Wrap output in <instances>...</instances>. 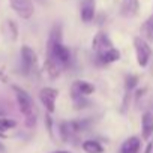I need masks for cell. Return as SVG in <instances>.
Returning a JSON list of instances; mask_svg holds the SVG:
<instances>
[{"label":"cell","instance_id":"1","mask_svg":"<svg viewBox=\"0 0 153 153\" xmlns=\"http://www.w3.org/2000/svg\"><path fill=\"white\" fill-rule=\"evenodd\" d=\"M62 35H63L62 26L54 24L47 41V54H45L44 69L53 80L60 76L62 71L71 65V50L63 44Z\"/></svg>","mask_w":153,"mask_h":153},{"label":"cell","instance_id":"2","mask_svg":"<svg viewBox=\"0 0 153 153\" xmlns=\"http://www.w3.org/2000/svg\"><path fill=\"white\" fill-rule=\"evenodd\" d=\"M92 50L99 65H110L120 60V51L113 45V41L105 32H98L92 39Z\"/></svg>","mask_w":153,"mask_h":153},{"label":"cell","instance_id":"3","mask_svg":"<svg viewBox=\"0 0 153 153\" xmlns=\"http://www.w3.org/2000/svg\"><path fill=\"white\" fill-rule=\"evenodd\" d=\"M12 90L15 93V99H17L18 108L23 113V116L26 117V125L29 128H33L36 125L38 113H36V107H35V102H33L32 96L24 89H21L18 86H12Z\"/></svg>","mask_w":153,"mask_h":153},{"label":"cell","instance_id":"4","mask_svg":"<svg viewBox=\"0 0 153 153\" xmlns=\"http://www.w3.org/2000/svg\"><path fill=\"white\" fill-rule=\"evenodd\" d=\"M95 92V86L89 81L84 80H78V81H74L71 86V98L74 101L75 108H84L87 105V96L92 95Z\"/></svg>","mask_w":153,"mask_h":153},{"label":"cell","instance_id":"5","mask_svg":"<svg viewBox=\"0 0 153 153\" xmlns=\"http://www.w3.org/2000/svg\"><path fill=\"white\" fill-rule=\"evenodd\" d=\"M134 48H135V57H137L138 66L146 68L152 59V48L149 42L143 36H137L134 38Z\"/></svg>","mask_w":153,"mask_h":153},{"label":"cell","instance_id":"6","mask_svg":"<svg viewBox=\"0 0 153 153\" xmlns=\"http://www.w3.org/2000/svg\"><path fill=\"white\" fill-rule=\"evenodd\" d=\"M20 54H21L23 72L26 75H32V74L38 72V56L33 51V48H30L29 45H23Z\"/></svg>","mask_w":153,"mask_h":153},{"label":"cell","instance_id":"7","mask_svg":"<svg viewBox=\"0 0 153 153\" xmlns=\"http://www.w3.org/2000/svg\"><path fill=\"white\" fill-rule=\"evenodd\" d=\"M9 3L11 8L15 11V14L23 20H29L35 12L33 0H9Z\"/></svg>","mask_w":153,"mask_h":153},{"label":"cell","instance_id":"8","mask_svg":"<svg viewBox=\"0 0 153 153\" xmlns=\"http://www.w3.org/2000/svg\"><path fill=\"white\" fill-rule=\"evenodd\" d=\"M59 98V90L53 89V87H44L39 92V99L42 102V105L45 107V110L53 114L56 111V101Z\"/></svg>","mask_w":153,"mask_h":153},{"label":"cell","instance_id":"9","mask_svg":"<svg viewBox=\"0 0 153 153\" xmlns=\"http://www.w3.org/2000/svg\"><path fill=\"white\" fill-rule=\"evenodd\" d=\"M96 14V3L95 0H81L80 5V17L84 23H90Z\"/></svg>","mask_w":153,"mask_h":153},{"label":"cell","instance_id":"10","mask_svg":"<svg viewBox=\"0 0 153 153\" xmlns=\"http://www.w3.org/2000/svg\"><path fill=\"white\" fill-rule=\"evenodd\" d=\"M140 11V0H122L120 5V14L126 18H132L138 15Z\"/></svg>","mask_w":153,"mask_h":153},{"label":"cell","instance_id":"11","mask_svg":"<svg viewBox=\"0 0 153 153\" xmlns=\"http://www.w3.org/2000/svg\"><path fill=\"white\" fill-rule=\"evenodd\" d=\"M141 131H143V138L149 140L153 135V113L146 111L141 117Z\"/></svg>","mask_w":153,"mask_h":153},{"label":"cell","instance_id":"12","mask_svg":"<svg viewBox=\"0 0 153 153\" xmlns=\"http://www.w3.org/2000/svg\"><path fill=\"white\" fill-rule=\"evenodd\" d=\"M141 149V141L138 137H129L128 140L123 141L120 147V153H140Z\"/></svg>","mask_w":153,"mask_h":153},{"label":"cell","instance_id":"13","mask_svg":"<svg viewBox=\"0 0 153 153\" xmlns=\"http://www.w3.org/2000/svg\"><path fill=\"white\" fill-rule=\"evenodd\" d=\"M141 36L149 44H153V15H150L141 26Z\"/></svg>","mask_w":153,"mask_h":153},{"label":"cell","instance_id":"14","mask_svg":"<svg viewBox=\"0 0 153 153\" xmlns=\"http://www.w3.org/2000/svg\"><path fill=\"white\" fill-rule=\"evenodd\" d=\"M83 150L86 153H104V147L96 140H86L83 143Z\"/></svg>","mask_w":153,"mask_h":153},{"label":"cell","instance_id":"15","mask_svg":"<svg viewBox=\"0 0 153 153\" xmlns=\"http://www.w3.org/2000/svg\"><path fill=\"white\" fill-rule=\"evenodd\" d=\"M137 84H138V76L137 75H126V78H125V90L126 92H134Z\"/></svg>","mask_w":153,"mask_h":153},{"label":"cell","instance_id":"16","mask_svg":"<svg viewBox=\"0 0 153 153\" xmlns=\"http://www.w3.org/2000/svg\"><path fill=\"white\" fill-rule=\"evenodd\" d=\"M17 126V122L12 119H5V117H0V131L5 132L8 129H12Z\"/></svg>","mask_w":153,"mask_h":153},{"label":"cell","instance_id":"17","mask_svg":"<svg viewBox=\"0 0 153 153\" xmlns=\"http://www.w3.org/2000/svg\"><path fill=\"white\" fill-rule=\"evenodd\" d=\"M3 152H5V146L0 143V153H3Z\"/></svg>","mask_w":153,"mask_h":153},{"label":"cell","instance_id":"18","mask_svg":"<svg viewBox=\"0 0 153 153\" xmlns=\"http://www.w3.org/2000/svg\"><path fill=\"white\" fill-rule=\"evenodd\" d=\"M53 153H71V152H66V150H57V152H53Z\"/></svg>","mask_w":153,"mask_h":153},{"label":"cell","instance_id":"19","mask_svg":"<svg viewBox=\"0 0 153 153\" xmlns=\"http://www.w3.org/2000/svg\"><path fill=\"white\" fill-rule=\"evenodd\" d=\"M0 80H5V75L2 74V71H0Z\"/></svg>","mask_w":153,"mask_h":153},{"label":"cell","instance_id":"20","mask_svg":"<svg viewBox=\"0 0 153 153\" xmlns=\"http://www.w3.org/2000/svg\"><path fill=\"white\" fill-rule=\"evenodd\" d=\"M3 116V111H0V117H2Z\"/></svg>","mask_w":153,"mask_h":153},{"label":"cell","instance_id":"21","mask_svg":"<svg viewBox=\"0 0 153 153\" xmlns=\"http://www.w3.org/2000/svg\"><path fill=\"white\" fill-rule=\"evenodd\" d=\"M41 2H44V0H41Z\"/></svg>","mask_w":153,"mask_h":153},{"label":"cell","instance_id":"22","mask_svg":"<svg viewBox=\"0 0 153 153\" xmlns=\"http://www.w3.org/2000/svg\"><path fill=\"white\" fill-rule=\"evenodd\" d=\"M152 144H153V143H152Z\"/></svg>","mask_w":153,"mask_h":153}]
</instances>
